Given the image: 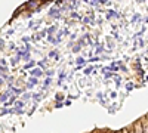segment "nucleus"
Wrapping results in <instances>:
<instances>
[{
	"label": "nucleus",
	"mask_w": 148,
	"mask_h": 133,
	"mask_svg": "<svg viewBox=\"0 0 148 133\" xmlns=\"http://www.w3.org/2000/svg\"><path fill=\"white\" fill-rule=\"evenodd\" d=\"M120 133H129V130H127V129H123V130H121Z\"/></svg>",
	"instance_id": "7ed1b4c3"
},
{
	"label": "nucleus",
	"mask_w": 148,
	"mask_h": 133,
	"mask_svg": "<svg viewBox=\"0 0 148 133\" xmlns=\"http://www.w3.org/2000/svg\"><path fill=\"white\" fill-rule=\"evenodd\" d=\"M147 118H148V117H147Z\"/></svg>",
	"instance_id": "39448f33"
},
{
	"label": "nucleus",
	"mask_w": 148,
	"mask_h": 133,
	"mask_svg": "<svg viewBox=\"0 0 148 133\" xmlns=\"http://www.w3.org/2000/svg\"><path fill=\"white\" fill-rule=\"evenodd\" d=\"M142 127H144V132L142 133H148V118H144L142 120Z\"/></svg>",
	"instance_id": "f03ea898"
},
{
	"label": "nucleus",
	"mask_w": 148,
	"mask_h": 133,
	"mask_svg": "<svg viewBox=\"0 0 148 133\" xmlns=\"http://www.w3.org/2000/svg\"><path fill=\"white\" fill-rule=\"evenodd\" d=\"M144 132V127H142V120L136 121L133 124V133H142Z\"/></svg>",
	"instance_id": "f257e3e1"
},
{
	"label": "nucleus",
	"mask_w": 148,
	"mask_h": 133,
	"mask_svg": "<svg viewBox=\"0 0 148 133\" xmlns=\"http://www.w3.org/2000/svg\"><path fill=\"white\" fill-rule=\"evenodd\" d=\"M116 133H119V132H116Z\"/></svg>",
	"instance_id": "20e7f679"
}]
</instances>
